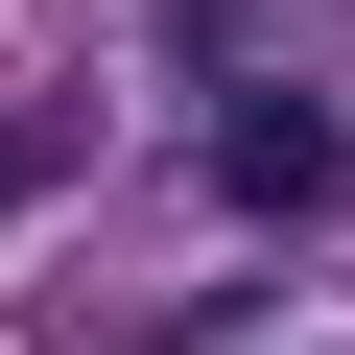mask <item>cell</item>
Instances as JSON below:
<instances>
[{"label":"cell","instance_id":"cell-2","mask_svg":"<svg viewBox=\"0 0 355 355\" xmlns=\"http://www.w3.org/2000/svg\"><path fill=\"white\" fill-rule=\"evenodd\" d=\"M0 190H24V142H0Z\"/></svg>","mask_w":355,"mask_h":355},{"label":"cell","instance_id":"cell-1","mask_svg":"<svg viewBox=\"0 0 355 355\" xmlns=\"http://www.w3.org/2000/svg\"><path fill=\"white\" fill-rule=\"evenodd\" d=\"M214 214H261V237H331V214H355V119L237 71V95H214Z\"/></svg>","mask_w":355,"mask_h":355}]
</instances>
